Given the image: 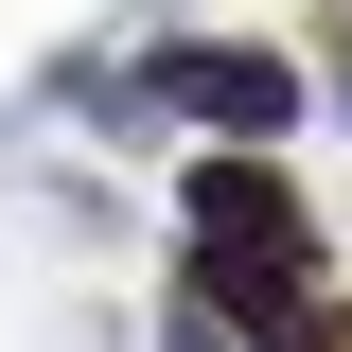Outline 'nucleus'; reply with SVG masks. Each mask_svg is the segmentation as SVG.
Listing matches in <instances>:
<instances>
[{"label":"nucleus","instance_id":"1","mask_svg":"<svg viewBox=\"0 0 352 352\" xmlns=\"http://www.w3.org/2000/svg\"><path fill=\"white\" fill-rule=\"evenodd\" d=\"M194 300H212L229 335H264V352H300V317H317V229H300V194L264 176V141L194 159Z\"/></svg>","mask_w":352,"mask_h":352},{"label":"nucleus","instance_id":"2","mask_svg":"<svg viewBox=\"0 0 352 352\" xmlns=\"http://www.w3.org/2000/svg\"><path fill=\"white\" fill-rule=\"evenodd\" d=\"M141 106H194L212 141H282V124H300V71H282V53H247V36H194V53H159V71H141Z\"/></svg>","mask_w":352,"mask_h":352}]
</instances>
